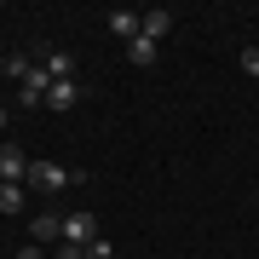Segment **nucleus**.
Returning <instances> with one entry per match:
<instances>
[{
    "mask_svg": "<svg viewBox=\"0 0 259 259\" xmlns=\"http://www.w3.org/2000/svg\"><path fill=\"white\" fill-rule=\"evenodd\" d=\"M81 167H75V173H69V167L64 161H47V156H40V161H29V185H35L40 196H58V190H69V185H81Z\"/></svg>",
    "mask_w": 259,
    "mask_h": 259,
    "instance_id": "f257e3e1",
    "label": "nucleus"
},
{
    "mask_svg": "<svg viewBox=\"0 0 259 259\" xmlns=\"http://www.w3.org/2000/svg\"><path fill=\"white\" fill-rule=\"evenodd\" d=\"M0 185H29V156L18 144H0Z\"/></svg>",
    "mask_w": 259,
    "mask_h": 259,
    "instance_id": "f03ea898",
    "label": "nucleus"
},
{
    "mask_svg": "<svg viewBox=\"0 0 259 259\" xmlns=\"http://www.w3.org/2000/svg\"><path fill=\"white\" fill-rule=\"evenodd\" d=\"M47 93H52V75L35 64V69H29V81L18 87V104H23V110H40V104H47Z\"/></svg>",
    "mask_w": 259,
    "mask_h": 259,
    "instance_id": "7ed1b4c3",
    "label": "nucleus"
},
{
    "mask_svg": "<svg viewBox=\"0 0 259 259\" xmlns=\"http://www.w3.org/2000/svg\"><path fill=\"white\" fill-rule=\"evenodd\" d=\"M93 236H98V219H93V213H81V207H75V213H64V242L87 248Z\"/></svg>",
    "mask_w": 259,
    "mask_h": 259,
    "instance_id": "20e7f679",
    "label": "nucleus"
},
{
    "mask_svg": "<svg viewBox=\"0 0 259 259\" xmlns=\"http://www.w3.org/2000/svg\"><path fill=\"white\" fill-rule=\"evenodd\" d=\"M104 29H110L115 40H139V29H144V12H127V6H115L110 18H104Z\"/></svg>",
    "mask_w": 259,
    "mask_h": 259,
    "instance_id": "39448f33",
    "label": "nucleus"
},
{
    "mask_svg": "<svg viewBox=\"0 0 259 259\" xmlns=\"http://www.w3.org/2000/svg\"><path fill=\"white\" fill-rule=\"evenodd\" d=\"M139 35H144V40H156V47H161V40L173 35V12H167V6H156V12H144V29H139Z\"/></svg>",
    "mask_w": 259,
    "mask_h": 259,
    "instance_id": "423d86ee",
    "label": "nucleus"
},
{
    "mask_svg": "<svg viewBox=\"0 0 259 259\" xmlns=\"http://www.w3.org/2000/svg\"><path fill=\"white\" fill-rule=\"evenodd\" d=\"M29 231H35V242H58V236H64V213H35V225H29Z\"/></svg>",
    "mask_w": 259,
    "mask_h": 259,
    "instance_id": "0eeeda50",
    "label": "nucleus"
},
{
    "mask_svg": "<svg viewBox=\"0 0 259 259\" xmlns=\"http://www.w3.org/2000/svg\"><path fill=\"white\" fill-rule=\"evenodd\" d=\"M75 98H81V81H52V93H47V110H69Z\"/></svg>",
    "mask_w": 259,
    "mask_h": 259,
    "instance_id": "6e6552de",
    "label": "nucleus"
},
{
    "mask_svg": "<svg viewBox=\"0 0 259 259\" xmlns=\"http://www.w3.org/2000/svg\"><path fill=\"white\" fill-rule=\"evenodd\" d=\"M40 69H47L52 81H75V58H69V52H47V64H40Z\"/></svg>",
    "mask_w": 259,
    "mask_h": 259,
    "instance_id": "1a4fd4ad",
    "label": "nucleus"
},
{
    "mask_svg": "<svg viewBox=\"0 0 259 259\" xmlns=\"http://www.w3.org/2000/svg\"><path fill=\"white\" fill-rule=\"evenodd\" d=\"M156 52H161V47H156V40H144V35H139V40H127V58H133L139 69H150V64H156Z\"/></svg>",
    "mask_w": 259,
    "mask_h": 259,
    "instance_id": "9d476101",
    "label": "nucleus"
},
{
    "mask_svg": "<svg viewBox=\"0 0 259 259\" xmlns=\"http://www.w3.org/2000/svg\"><path fill=\"white\" fill-rule=\"evenodd\" d=\"M29 69H35V64H29L23 52H6V58H0V75H12V81H18V87L29 81Z\"/></svg>",
    "mask_w": 259,
    "mask_h": 259,
    "instance_id": "9b49d317",
    "label": "nucleus"
},
{
    "mask_svg": "<svg viewBox=\"0 0 259 259\" xmlns=\"http://www.w3.org/2000/svg\"><path fill=\"white\" fill-rule=\"evenodd\" d=\"M0 213H23V185H0Z\"/></svg>",
    "mask_w": 259,
    "mask_h": 259,
    "instance_id": "f8f14e48",
    "label": "nucleus"
},
{
    "mask_svg": "<svg viewBox=\"0 0 259 259\" xmlns=\"http://www.w3.org/2000/svg\"><path fill=\"white\" fill-rule=\"evenodd\" d=\"M236 64H242V75H253V81H259V47H248V52L236 58Z\"/></svg>",
    "mask_w": 259,
    "mask_h": 259,
    "instance_id": "ddd939ff",
    "label": "nucleus"
},
{
    "mask_svg": "<svg viewBox=\"0 0 259 259\" xmlns=\"http://www.w3.org/2000/svg\"><path fill=\"white\" fill-rule=\"evenodd\" d=\"M115 248H110V242H104V236H93V242H87V259H110Z\"/></svg>",
    "mask_w": 259,
    "mask_h": 259,
    "instance_id": "4468645a",
    "label": "nucleus"
},
{
    "mask_svg": "<svg viewBox=\"0 0 259 259\" xmlns=\"http://www.w3.org/2000/svg\"><path fill=\"white\" fill-rule=\"evenodd\" d=\"M58 259H87V248H75V242H64V248H58Z\"/></svg>",
    "mask_w": 259,
    "mask_h": 259,
    "instance_id": "2eb2a0df",
    "label": "nucleus"
},
{
    "mask_svg": "<svg viewBox=\"0 0 259 259\" xmlns=\"http://www.w3.org/2000/svg\"><path fill=\"white\" fill-rule=\"evenodd\" d=\"M18 259H40V248H23V253H18Z\"/></svg>",
    "mask_w": 259,
    "mask_h": 259,
    "instance_id": "dca6fc26",
    "label": "nucleus"
},
{
    "mask_svg": "<svg viewBox=\"0 0 259 259\" xmlns=\"http://www.w3.org/2000/svg\"><path fill=\"white\" fill-rule=\"evenodd\" d=\"M6 121H12V110H0V133H6Z\"/></svg>",
    "mask_w": 259,
    "mask_h": 259,
    "instance_id": "f3484780",
    "label": "nucleus"
}]
</instances>
